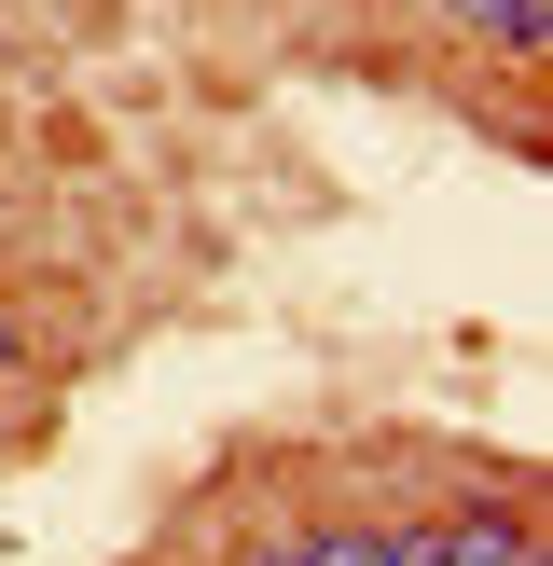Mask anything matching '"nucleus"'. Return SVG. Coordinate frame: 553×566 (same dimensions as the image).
I'll return each instance as SVG.
<instances>
[{
    "instance_id": "1",
    "label": "nucleus",
    "mask_w": 553,
    "mask_h": 566,
    "mask_svg": "<svg viewBox=\"0 0 553 566\" xmlns=\"http://www.w3.org/2000/svg\"><path fill=\"white\" fill-rule=\"evenodd\" d=\"M387 566H540V553H525V525L470 512V525H429V539H387Z\"/></svg>"
},
{
    "instance_id": "3",
    "label": "nucleus",
    "mask_w": 553,
    "mask_h": 566,
    "mask_svg": "<svg viewBox=\"0 0 553 566\" xmlns=\"http://www.w3.org/2000/svg\"><path fill=\"white\" fill-rule=\"evenodd\" d=\"M0 359H14V332H0Z\"/></svg>"
},
{
    "instance_id": "2",
    "label": "nucleus",
    "mask_w": 553,
    "mask_h": 566,
    "mask_svg": "<svg viewBox=\"0 0 553 566\" xmlns=\"http://www.w3.org/2000/svg\"><path fill=\"white\" fill-rule=\"evenodd\" d=\"M263 566H387V539H359V525H332V539H291V553H263Z\"/></svg>"
}]
</instances>
